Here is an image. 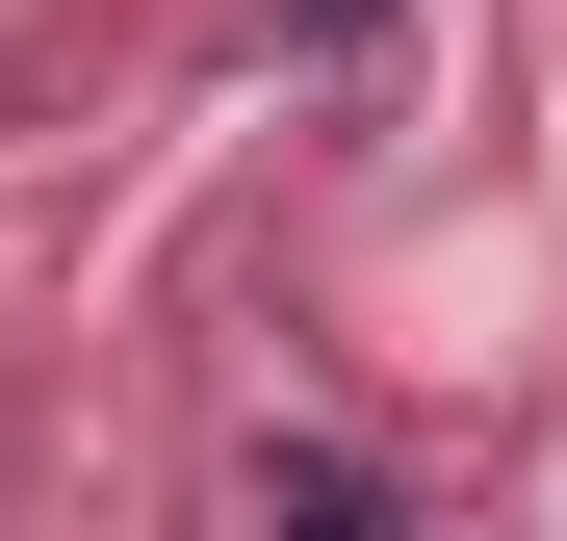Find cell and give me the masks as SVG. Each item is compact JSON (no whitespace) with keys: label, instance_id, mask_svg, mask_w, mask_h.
I'll list each match as a JSON object with an SVG mask.
<instances>
[{"label":"cell","instance_id":"6da1fadb","mask_svg":"<svg viewBox=\"0 0 567 541\" xmlns=\"http://www.w3.org/2000/svg\"><path fill=\"white\" fill-rule=\"evenodd\" d=\"M258 541H413V490L361 438H258Z\"/></svg>","mask_w":567,"mask_h":541},{"label":"cell","instance_id":"7a4b0ae2","mask_svg":"<svg viewBox=\"0 0 567 541\" xmlns=\"http://www.w3.org/2000/svg\"><path fill=\"white\" fill-rule=\"evenodd\" d=\"M284 27H310V52H336V77H361V52H388V0H284Z\"/></svg>","mask_w":567,"mask_h":541}]
</instances>
